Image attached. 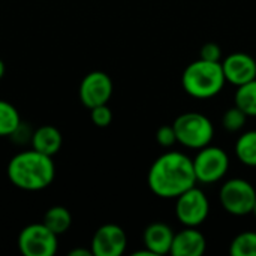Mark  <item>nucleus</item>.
Returning a JSON list of instances; mask_svg holds the SVG:
<instances>
[{
	"mask_svg": "<svg viewBox=\"0 0 256 256\" xmlns=\"http://www.w3.org/2000/svg\"><path fill=\"white\" fill-rule=\"evenodd\" d=\"M230 255L256 256V232L244 231L236 236L230 244Z\"/></svg>",
	"mask_w": 256,
	"mask_h": 256,
	"instance_id": "obj_19",
	"label": "nucleus"
},
{
	"mask_svg": "<svg viewBox=\"0 0 256 256\" xmlns=\"http://www.w3.org/2000/svg\"><path fill=\"white\" fill-rule=\"evenodd\" d=\"M207 249V242L202 232L195 226H186L174 234L170 254L174 256H201Z\"/></svg>",
	"mask_w": 256,
	"mask_h": 256,
	"instance_id": "obj_12",
	"label": "nucleus"
},
{
	"mask_svg": "<svg viewBox=\"0 0 256 256\" xmlns=\"http://www.w3.org/2000/svg\"><path fill=\"white\" fill-rule=\"evenodd\" d=\"M32 147L44 154L54 156L60 152L63 136L62 132L51 124H44L32 134Z\"/></svg>",
	"mask_w": 256,
	"mask_h": 256,
	"instance_id": "obj_14",
	"label": "nucleus"
},
{
	"mask_svg": "<svg viewBox=\"0 0 256 256\" xmlns=\"http://www.w3.org/2000/svg\"><path fill=\"white\" fill-rule=\"evenodd\" d=\"M177 142L188 148L200 150L208 146L214 136V128L212 120L201 112H184L172 123Z\"/></svg>",
	"mask_w": 256,
	"mask_h": 256,
	"instance_id": "obj_4",
	"label": "nucleus"
},
{
	"mask_svg": "<svg viewBox=\"0 0 256 256\" xmlns=\"http://www.w3.org/2000/svg\"><path fill=\"white\" fill-rule=\"evenodd\" d=\"M128 246V237L122 226L105 224L96 230L92 238L93 256H120Z\"/></svg>",
	"mask_w": 256,
	"mask_h": 256,
	"instance_id": "obj_10",
	"label": "nucleus"
},
{
	"mask_svg": "<svg viewBox=\"0 0 256 256\" xmlns=\"http://www.w3.org/2000/svg\"><path fill=\"white\" fill-rule=\"evenodd\" d=\"M219 200L226 213L234 216H246L254 210L256 190L244 178H231L222 184Z\"/></svg>",
	"mask_w": 256,
	"mask_h": 256,
	"instance_id": "obj_6",
	"label": "nucleus"
},
{
	"mask_svg": "<svg viewBox=\"0 0 256 256\" xmlns=\"http://www.w3.org/2000/svg\"><path fill=\"white\" fill-rule=\"evenodd\" d=\"M156 141L162 147H172L177 142V135L172 124L160 126L156 132Z\"/></svg>",
	"mask_w": 256,
	"mask_h": 256,
	"instance_id": "obj_22",
	"label": "nucleus"
},
{
	"mask_svg": "<svg viewBox=\"0 0 256 256\" xmlns=\"http://www.w3.org/2000/svg\"><path fill=\"white\" fill-rule=\"evenodd\" d=\"M90 118H92V122H93L94 126H98V128H106L112 122V111L108 106V104L98 105V106H94V108L90 110Z\"/></svg>",
	"mask_w": 256,
	"mask_h": 256,
	"instance_id": "obj_21",
	"label": "nucleus"
},
{
	"mask_svg": "<svg viewBox=\"0 0 256 256\" xmlns=\"http://www.w3.org/2000/svg\"><path fill=\"white\" fill-rule=\"evenodd\" d=\"M234 100L248 117H256V78L237 87Z\"/></svg>",
	"mask_w": 256,
	"mask_h": 256,
	"instance_id": "obj_17",
	"label": "nucleus"
},
{
	"mask_svg": "<svg viewBox=\"0 0 256 256\" xmlns=\"http://www.w3.org/2000/svg\"><path fill=\"white\" fill-rule=\"evenodd\" d=\"M210 213V202L206 194L192 186L180 196L176 198V216L180 224L184 226H195L198 228L204 220L208 218Z\"/></svg>",
	"mask_w": 256,
	"mask_h": 256,
	"instance_id": "obj_8",
	"label": "nucleus"
},
{
	"mask_svg": "<svg viewBox=\"0 0 256 256\" xmlns=\"http://www.w3.org/2000/svg\"><path fill=\"white\" fill-rule=\"evenodd\" d=\"M21 124L18 110L8 100L0 99V136H10Z\"/></svg>",
	"mask_w": 256,
	"mask_h": 256,
	"instance_id": "obj_18",
	"label": "nucleus"
},
{
	"mask_svg": "<svg viewBox=\"0 0 256 256\" xmlns=\"http://www.w3.org/2000/svg\"><path fill=\"white\" fill-rule=\"evenodd\" d=\"M112 80L108 74L102 70H93L87 74L80 84V100L81 104L92 110L98 105L108 104L112 96Z\"/></svg>",
	"mask_w": 256,
	"mask_h": 256,
	"instance_id": "obj_9",
	"label": "nucleus"
},
{
	"mask_svg": "<svg viewBox=\"0 0 256 256\" xmlns=\"http://www.w3.org/2000/svg\"><path fill=\"white\" fill-rule=\"evenodd\" d=\"M200 58L208 60V62H220L222 58V48L214 42H207L202 45L200 51Z\"/></svg>",
	"mask_w": 256,
	"mask_h": 256,
	"instance_id": "obj_23",
	"label": "nucleus"
},
{
	"mask_svg": "<svg viewBox=\"0 0 256 256\" xmlns=\"http://www.w3.org/2000/svg\"><path fill=\"white\" fill-rule=\"evenodd\" d=\"M147 183L150 190L164 200H176L196 184L194 162L180 152L160 154L150 166Z\"/></svg>",
	"mask_w": 256,
	"mask_h": 256,
	"instance_id": "obj_1",
	"label": "nucleus"
},
{
	"mask_svg": "<svg viewBox=\"0 0 256 256\" xmlns=\"http://www.w3.org/2000/svg\"><path fill=\"white\" fill-rule=\"evenodd\" d=\"M92 255H93L92 249H90V250H87V249H74V250H70V252H69V256H92Z\"/></svg>",
	"mask_w": 256,
	"mask_h": 256,
	"instance_id": "obj_24",
	"label": "nucleus"
},
{
	"mask_svg": "<svg viewBox=\"0 0 256 256\" xmlns=\"http://www.w3.org/2000/svg\"><path fill=\"white\" fill-rule=\"evenodd\" d=\"M220 63L226 82L237 87L256 78V60L248 52H232Z\"/></svg>",
	"mask_w": 256,
	"mask_h": 256,
	"instance_id": "obj_11",
	"label": "nucleus"
},
{
	"mask_svg": "<svg viewBox=\"0 0 256 256\" xmlns=\"http://www.w3.org/2000/svg\"><path fill=\"white\" fill-rule=\"evenodd\" d=\"M56 177L52 156L44 154L34 148L15 154L8 164V178L10 183L27 192L46 189Z\"/></svg>",
	"mask_w": 256,
	"mask_h": 256,
	"instance_id": "obj_2",
	"label": "nucleus"
},
{
	"mask_svg": "<svg viewBox=\"0 0 256 256\" xmlns=\"http://www.w3.org/2000/svg\"><path fill=\"white\" fill-rule=\"evenodd\" d=\"M192 162L196 182L206 184H212L224 178L230 168V158L226 152L210 144L200 148Z\"/></svg>",
	"mask_w": 256,
	"mask_h": 256,
	"instance_id": "obj_5",
	"label": "nucleus"
},
{
	"mask_svg": "<svg viewBox=\"0 0 256 256\" xmlns=\"http://www.w3.org/2000/svg\"><path fill=\"white\" fill-rule=\"evenodd\" d=\"M172 230L164 224V222H153L150 224L142 234V242L147 250H150L154 256L166 255L171 250L172 238H174Z\"/></svg>",
	"mask_w": 256,
	"mask_h": 256,
	"instance_id": "obj_13",
	"label": "nucleus"
},
{
	"mask_svg": "<svg viewBox=\"0 0 256 256\" xmlns=\"http://www.w3.org/2000/svg\"><path fill=\"white\" fill-rule=\"evenodd\" d=\"M252 214L256 218V201H255V206H254V210H252Z\"/></svg>",
	"mask_w": 256,
	"mask_h": 256,
	"instance_id": "obj_26",
	"label": "nucleus"
},
{
	"mask_svg": "<svg viewBox=\"0 0 256 256\" xmlns=\"http://www.w3.org/2000/svg\"><path fill=\"white\" fill-rule=\"evenodd\" d=\"M56 236H62L64 234L70 225H72V214L66 207L62 206H54L50 210H46V213L44 214V220H42Z\"/></svg>",
	"mask_w": 256,
	"mask_h": 256,
	"instance_id": "obj_15",
	"label": "nucleus"
},
{
	"mask_svg": "<svg viewBox=\"0 0 256 256\" xmlns=\"http://www.w3.org/2000/svg\"><path fill=\"white\" fill-rule=\"evenodd\" d=\"M225 74L220 62H208L198 58L186 66L182 75L184 92L196 99H210L222 92L225 86Z\"/></svg>",
	"mask_w": 256,
	"mask_h": 256,
	"instance_id": "obj_3",
	"label": "nucleus"
},
{
	"mask_svg": "<svg viewBox=\"0 0 256 256\" xmlns=\"http://www.w3.org/2000/svg\"><path fill=\"white\" fill-rule=\"evenodd\" d=\"M56 236L44 222L32 224L21 230L18 236V249L24 256H52L58 248Z\"/></svg>",
	"mask_w": 256,
	"mask_h": 256,
	"instance_id": "obj_7",
	"label": "nucleus"
},
{
	"mask_svg": "<svg viewBox=\"0 0 256 256\" xmlns=\"http://www.w3.org/2000/svg\"><path fill=\"white\" fill-rule=\"evenodd\" d=\"M4 70H6L4 63H3V60L0 58V80H2V78H3V75H4Z\"/></svg>",
	"mask_w": 256,
	"mask_h": 256,
	"instance_id": "obj_25",
	"label": "nucleus"
},
{
	"mask_svg": "<svg viewBox=\"0 0 256 256\" xmlns=\"http://www.w3.org/2000/svg\"><path fill=\"white\" fill-rule=\"evenodd\" d=\"M246 118H248V116L237 105H234L232 108H228L225 111V114L222 117V126L228 132H237V130L243 129Z\"/></svg>",
	"mask_w": 256,
	"mask_h": 256,
	"instance_id": "obj_20",
	"label": "nucleus"
},
{
	"mask_svg": "<svg viewBox=\"0 0 256 256\" xmlns=\"http://www.w3.org/2000/svg\"><path fill=\"white\" fill-rule=\"evenodd\" d=\"M236 156L243 165L256 168V130H248L237 140Z\"/></svg>",
	"mask_w": 256,
	"mask_h": 256,
	"instance_id": "obj_16",
	"label": "nucleus"
}]
</instances>
